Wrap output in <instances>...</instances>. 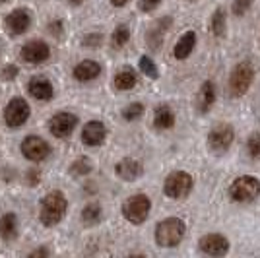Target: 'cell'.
I'll use <instances>...</instances> for the list:
<instances>
[{
  "label": "cell",
  "instance_id": "obj_1",
  "mask_svg": "<svg viewBox=\"0 0 260 258\" xmlns=\"http://www.w3.org/2000/svg\"><path fill=\"white\" fill-rule=\"evenodd\" d=\"M66 206H68V202H66L62 192L54 190V192L47 194L43 198V202H41V221H43V225L47 227L56 225L64 217Z\"/></svg>",
  "mask_w": 260,
  "mask_h": 258
},
{
  "label": "cell",
  "instance_id": "obj_2",
  "mask_svg": "<svg viewBox=\"0 0 260 258\" xmlns=\"http://www.w3.org/2000/svg\"><path fill=\"white\" fill-rule=\"evenodd\" d=\"M184 237V223L179 217H167L155 229V241L159 247H177Z\"/></svg>",
  "mask_w": 260,
  "mask_h": 258
},
{
  "label": "cell",
  "instance_id": "obj_3",
  "mask_svg": "<svg viewBox=\"0 0 260 258\" xmlns=\"http://www.w3.org/2000/svg\"><path fill=\"white\" fill-rule=\"evenodd\" d=\"M150 208H152V202L146 194H134L122 206V215L128 219L130 223L138 225V223H144L148 219Z\"/></svg>",
  "mask_w": 260,
  "mask_h": 258
},
{
  "label": "cell",
  "instance_id": "obj_4",
  "mask_svg": "<svg viewBox=\"0 0 260 258\" xmlns=\"http://www.w3.org/2000/svg\"><path fill=\"white\" fill-rule=\"evenodd\" d=\"M260 194V181L245 175V177H239L233 181V184L229 186V196L237 202H252L256 196Z\"/></svg>",
  "mask_w": 260,
  "mask_h": 258
},
{
  "label": "cell",
  "instance_id": "obj_5",
  "mask_svg": "<svg viewBox=\"0 0 260 258\" xmlns=\"http://www.w3.org/2000/svg\"><path fill=\"white\" fill-rule=\"evenodd\" d=\"M165 194L169 198H184L186 194L192 190V177L184 171H175L165 179V186H163Z\"/></svg>",
  "mask_w": 260,
  "mask_h": 258
},
{
  "label": "cell",
  "instance_id": "obj_6",
  "mask_svg": "<svg viewBox=\"0 0 260 258\" xmlns=\"http://www.w3.org/2000/svg\"><path fill=\"white\" fill-rule=\"evenodd\" d=\"M252 78H254V70L249 62H241L233 68L231 78H229V89H231V95H243L252 84Z\"/></svg>",
  "mask_w": 260,
  "mask_h": 258
},
{
  "label": "cell",
  "instance_id": "obj_7",
  "mask_svg": "<svg viewBox=\"0 0 260 258\" xmlns=\"http://www.w3.org/2000/svg\"><path fill=\"white\" fill-rule=\"evenodd\" d=\"M29 105L23 101L22 97H14L8 107L4 109V118H6V124L12 126V128H18L25 124V120L29 118Z\"/></svg>",
  "mask_w": 260,
  "mask_h": 258
},
{
  "label": "cell",
  "instance_id": "obj_8",
  "mask_svg": "<svg viewBox=\"0 0 260 258\" xmlns=\"http://www.w3.org/2000/svg\"><path fill=\"white\" fill-rule=\"evenodd\" d=\"M76 115H72V113H58V115H54L49 120V130L56 138H64V136H70V132L76 128Z\"/></svg>",
  "mask_w": 260,
  "mask_h": 258
},
{
  "label": "cell",
  "instance_id": "obj_9",
  "mask_svg": "<svg viewBox=\"0 0 260 258\" xmlns=\"http://www.w3.org/2000/svg\"><path fill=\"white\" fill-rule=\"evenodd\" d=\"M22 151L23 155L29 159V162H43L45 157L49 155V144L43 138H37V136H27L22 142Z\"/></svg>",
  "mask_w": 260,
  "mask_h": 258
},
{
  "label": "cell",
  "instance_id": "obj_10",
  "mask_svg": "<svg viewBox=\"0 0 260 258\" xmlns=\"http://www.w3.org/2000/svg\"><path fill=\"white\" fill-rule=\"evenodd\" d=\"M233 138H235V132L229 124H217L216 128H212V132H210L208 144L212 150L223 151L233 144Z\"/></svg>",
  "mask_w": 260,
  "mask_h": 258
},
{
  "label": "cell",
  "instance_id": "obj_11",
  "mask_svg": "<svg viewBox=\"0 0 260 258\" xmlns=\"http://www.w3.org/2000/svg\"><path fill=\"white\" fill-rule=\"evenodd\" d=\"M200 250L210 254V256H223V254H228L229 243L225 237L212 233V235H206L200 239Z\"/></svg>",
  "mask_w": 260,
  "mask_h": 258
},
{
  "label": "cell",
  "instance_id": "obj_12",
  "mask_svg": "<svg viewBox=\"0 0 260 258\" xmlns=\"http://www.w3.org/2000/svg\"><path fill=\"white\" fill-rule=\"evenodd\" d=\"M49 56H51L49 45L43 41H29L22 49V58L25 62H31V64H41Z\"/></svg>",
  "mask_w": 260,
  "mask_h": 258
},
{
  "label": "cell",
  "instance_id": "obj_13",
  "mask_svg": "<svg viewBox=\"0 0 260 258\" xmlns=\"http://www.w3.org/2000/svg\"><path fill=\"white\" fill-rule=\"evenodd\" d=\"M105 136H107V128L99 120L87 122L86 126H84V130H82V142L87 144V146H99V144H103Z\"/></svg>",
  "mask_w": 260,
  "mask_h": 258
},
{
  "label": "cell",
  "instance_id": "obj_14",
  "mask_svg": "<svg viewBox=\"0 0 260 258\" xmlns=\"http://www.w3.org/2000/svg\"><path fill=\"white\" fill-rule=\"evenodd\" d=\"M6 25H8V29L12 33H16V35H22V33L27 31V27L31 25V18H29V14L27 10H14L6 18Z\"/></svg>",
  "mask_w": 260,
  "mask_h": 258
},
{
  "label": "cell",
  "instance_id": "obj_15",
  "mask_svg": "<svg viewBox=\"0 0 260 258\" xmlns=\"http://www.w3.org/2000/svg\"><path fill=\"white\" fill-rule=\"evenodd\" d=\"M27 91H29V95L39 101H49L53 97V86L45 78H31L27 84Z\"/></svg>",
  "mask_w": 260,
  "mask_h": 258
},
{
  "label": "cell",
  "instance_id": "obj_16",
  "mask_svg": "<svg viewBox=\"0 0 260 258\" xmlns=\"http://www.w3.org/2000/svg\"><path fill=\"white\" fill-rule=\"evenodd\" d=\"M101 74V66L93 60H84L74 68V78L78 82H89V80H95Z\"/></svg>",
  "mask_w": 260,
  "mask_h": 258
},
{
  "label": "cell",
  "instance_id": "obj_17",
  "mask_svg": "<svg viewBox=\"0 0 260 258\" xmlns=\"http://www.w3.org/2000/svg\"><path fill=\"white\" fill-rule=\"evenodd\" d=\"M194 45H196V33L194 31H186L183 37L177 41V45H175V49H173L175 58H179V60H184L188 54L192 53Z\"/></svg>",
  "mask_w": 260,
  "mask_h": 258
},
{
  "label": "cell",
  "instance_id": "obj_18",
  "mask_svg": "<svg viewBox=\"0 0 260 258\" xmlns=\"http://www.w3.org/2000/svg\"><path fill=\"white\" fill-rule=\"evenodd\" d=\"M214 101H216V87L212 82H204L202 87H200V93H198V111L200 113H208L212 105H214Z\"/></svg>",
  "mask_w": 260,
  "mask_h": 258
},
{
  "label": "cell",
  "instance_id": "obj_19",
  "mask_svg": "<svg viewBox=\"0 0 260 258\" xmlns=\"http://www.w3.org/2000/svg\"><path fill=\"white\" fill-rule=\"evenodd\" d=\"M117 175L124 181H134L142 175V165L136 159H122L117 165Z\"/></svg>",
  "mask_w": 260,
  "mask_h": 258
},
{
  "label": "cell",
  "instance_id": "obj_20",
  "mask_svg": "<svg viewBox=\"0 0 260 258\" xmlns=\"http://www.w3.org/2000/svg\"><path fill=\"white\" fill-rule=\"evenodd\" d=\"M153 124H155V128H159V130L171 128V126L175 124L173 111L167 107V105L157 107L155 109V115H153Z\"/></svg>",
  "mask_w": 260,
  "mask_h": 258
},
{
  "label": "cell",
  "instance_id": "obj_21",
  "mask_svg": "<svg viewBox=\"0 0 260 258\" xmlns=\"http://www.w3.org/2000/svg\"><path fill=\"white\" fill-rule=\"evenodd\" d=\"M0 235L4 237L6 241L16 239V235H18V221H16L14 214L2 215V219H0Z\"/></svg>",
  "mask_w": 260,
  "mask_h": 258
},
{
  "label": "cell",
  "instance_id": "obj_22",
  "mask_svg": "<svg viewBox=\"0 0 260 258\" xmlns=\"http://www.w3.org/2000/svg\"><path fill=\"white\" fill-rule=\"evenodd\" d=\"M134 86H136V74H134L132 68H122L119 74L115 76V87L117 89L126 91V89H132Z\"/></svg>",
  "mask_w": 260,
  "mask_h": 258
},
{
  "label": "cell",
  "instance_id": "obj_23",
  "mask_svg": "<svg viewBox=\"0 0 260 258\" xmlns=\"http://www.w3.org/2000/svg\"><path fill=\"white\" fill-rule=\"evenodd\" d=\"M101 219V206L99 204H87L82 212V221L86 225H95Z\"/></svg>",
  "mask_w": 260,
  "mask_h": 258
},
{
  "label": "cell",
  "instance_id": "obj_24",
  "mask_svg": "<svg viewBox=\"0 0 260 258\" xmlns=\"http://www.w3.org/2000/svg\"><path fill=\"white\" fill-rule=\"evenodd\" d=\"M212 33L221 37L225 33V16H223V10H216L214 18H212Z\"/></svg>",
  "mask_w": 260,
  "mask_h": 258
},
{
  "label": "cell",
  "instance_id": "obj_25",
  "mask_svg": "<svg viewBox=\"0 0 260 258\" xmlns=\"http://www.w3.org/2000/svg\"><path fill=\"white\" fill-rule=\"evenodd\" d=\"M128 39H130V31L126 25H119L115 29V33H113V45L115 47H124V45L128 43Z\"/></svg>",
  "mask_w": 260,
  "mask_h": 258
},
{
  "label": "cell",
  "instance_id": "obj_26",
  "mask_svg": "<svg viewBox=\"0 0 260 258\" xmlns=\"http://www.w3.org/2000/svg\"><path fill=\"white\" fill-rule=\"evenodd\" d=\"M140 70L148 76V78H153V80L159 76L157 74V66L153 64V60L150 58V56H142L140 58Z\"/></svg>",
  "mask_w": 260,
  "mask_h": 258
},
{
  "label": "cell",
  "instance_id": "obj_27",
  "mask_svg": "<svg viewBox=\"0 0 260 258\" xmlns=\"http://www.w3.org/2000/svg\"><path fill=\"white\" fill-rule=\"evenodd\" d=\"M142 113H144L142 103H132V105H128V107L122 111V117L126 118V120H136V118L142 117Z\"/></svg>",
  "mask_w": 260,
  "mask_h": 258
},
{
  "label": "cell",
  "instance_id": "obj_28",
  "mask_svg": "<svg viewBox=\"0 0 260 258\" xmlns=\"http://www.w3.org/2000/svg\"><path fill=\"white\" fill-rule=\"evenodd\" d=\"M89 171H91V162H89L87 157L78 159V162H74V165H72V173L78 175V177H84V175H87Z\"/></svg>",
  "mask_w": 260,
  "mask_h": 258
},
{
  "label": "cell",
  "instance_id": "obj_29",
  "mask_svg": "<svg viewBox=\"0 0 260 258\" xmlns=\"http://www.w3.org/2000/svg\"><path fill=\"white\" fill-rule=\"evenodd\" d=\"M249 153L250 157H260V134H252L249 138Z\"/></svg>",
  "mask_w": 260,
  "mask_h": 258
},
{
  "label": "cell",
  "instance_id": "obj_30",
  "mask_svg": "<svg viewBox=\"0 0 260 258\" xmlns=\"http://www.w3.org/2000/svg\"><path fill=\"white\" fill-rule=\"evenodd\" d=\"M250 4H252V0H235V2H233V12H235L237 16H243V14L250 8Z\"/></svg>",
  "mask_w": 260,
  "mask_h": 258
},
{
  "label": "cell",
  "instance_id": "obj_31",
  "mask_svg": "<svg viewBox=\"0 0 260 258\" xmlns=\"http://www.w3.org/2000/svg\"><path fill=\"white\" fill-rule=\"evenodd\" d=\"M161 0H140V10L142 12H152L159 6Z\"/></svg>",
  "mask_w": 260,
  "mask_h": 258
},
{
  "label": "cell",
  "instance_id": "obj_32",
  "mask_svg": "<svg viewBox=\"0 0 260 258\" xmlns=\"http://www.w3.org/2000/svg\"><path fill=\"white\" fill-rule=\"evenodd\" d=\"M18 76V68L16 66H6L4 70H2V78L4 80H14Z\"/></svg>",
  "mask_w": 260,
  "mask_h": 258
},
{
  "label": "cell",
  "instance_id": "obj_33",
  "mask_svg": "<svg viewBox=\"0 0 260 258\" xmlns=\"http://www.w3.org/2000/svg\"><path fill=\"white\" fill-rule=\"evenodd\" d=\"M27 181H29V184H37L39 183V171L37 169H31V171L27 173Z\"/></svg>",
  "mask_w": 260,
  "mask_h": 258
},
{
  "label": "cell",
  "instance_id": "obj_34",
  "mask_svg": "<svg viewBox=\"0 0 260 258\" xmlns=\"http://www.w3.org/2000/svg\"><path fill=\"white\" fill-rule=\"evenodd\" d=\"M98 43H101V35H89L86 41V45H98Z\"/></svg>",
  "mask_w": 260,
  "mask_h": 258
},
{
  "label": "cell",
  "instance_id": "obj_35",
  "mask_svg": "<svg viewBox=\"0 0 260 258\" xmlns=\"http://www.w3.org/2000/svg\"><path fill=\"white\" fill-rule=\"evenodd\" d=\"M60 29H62V23L60 22H54V23H51V27H49V31L51 33H60Z\"/></svg>",
  "mask_w": 260,
  "mask_h": 258
},
{
  "label": "cell",
  "instance_id": "obj_36",
  "mask_svg": "<svg viewBox=\"0 0 260 258\" xmlns=\"http://www.w3.org/2000/svg\"><path fill=\"white\" fill-rule=\"evenodd\" d=\"M31 256H49V250L47 248H39V250L31 252Z\"/></svg>",
  "mask_w": 260,
  "mask_h": 258
},
{
  "label": "cell",
  "instance_id": "obj_37",
  "mask_svg": "<svg viewBox=\"0 0 260 258\" xmlns=\"http://www.w3.org/2000/svg\"><path fill=\"white\" fill-rule=\"evenodd\" d=\"M128 0H111V4H115V6H124Z\"/></svg>",
  "mask_w": 260,
  "mask_h": 258
},
{
  "label": "cell",
  "instance_id": "obj_38",
  "mask_svg": "<svg viewBox=\"0 0 260 258\" xmlns=\"http://www.w3.org/2000/svg\"><path fill=\"white\" fill-rule=\"evenodd\" d=\"M72 4H80V2H84V0H70Z\"/></svg>",
  "mask_w": 260,
  "mask_h": 258
},
{
  "label": "cell",
  "instance_id": "obj_39",
  "mask_svg": "<svg viewBox=\"0 0 260 258\" xmlns=\"http://www.w3.org/2000/svg\"><path fill=\"white\" fill-rule=\"evenodd\" d=\"M2 2H4V0H2Z\"/></svg>",
  "mask_w": 260,
  "mask_h": 258
}]
</instances>
